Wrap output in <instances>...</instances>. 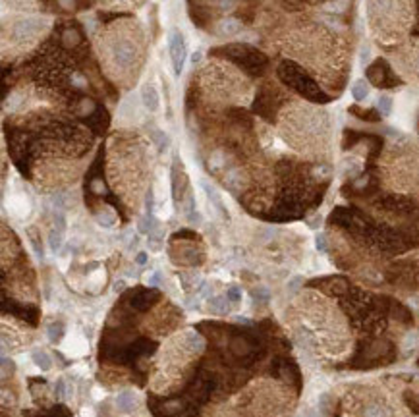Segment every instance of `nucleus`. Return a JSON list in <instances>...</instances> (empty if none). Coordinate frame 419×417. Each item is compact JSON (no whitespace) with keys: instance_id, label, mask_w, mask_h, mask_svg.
Here are the masks:
<instances>
[{"instance_id":"1a4fd4ad","label":"nucleus","mask_w":419,"mask_h":417,"mask_svg":"<svg viewBox=\"0 0 419 417\" xmlns=\"http://www.w3.org/2000/svg\"><path fill=\"white\" fill-rule=\"evenodd\" d=\"M352 95H354L355 100H363L365 97L369 95V85L365 79H357L352 87Z\"/></svg>"},{"instance_id":"0eeeda50","label":"nucleus","mask_w":419,"mask_h":417,"mask_svg":"<svg viewBox=\"0 0 419 417\" xmlns=\"http://www.w3.org/2000/svg\"><path fill=\"white\" fill-rule=\"evenodd\" d=\"M207 307L215 313H226L230 307H228V297H222V295H217V297H211Z\"/></svg>"},{"instance_id":"f03ea898","label":"nucleus","mask_w":419,"mask_h":417,"mask_svg":"<svg viewBox=\"0 0 419 417\" xmlns=\"http://www.w3.org/2000/svg\"><path fill=\"white\" fill-rule=\"evenodd\" d=\"M116 45L112 47V58L118 62V66H129L133 60H135V50H137V45L135 41H131L126 31L120 33V41L116 39L114 41Z\"/></svg>"},{"instance_id":"dca6fc26","label":"nucleus","mask_w":419,"mask_h":417,"mask_svg":"<svg viewBox=\"0 0 419 417\" xmlns=\"http://www.w3.org/2000/svg\"><path fill=\"white\" fill-rule=\"evenodd\" d=\"M226 297H228L230 303H240L242 301V290L238 288V286H230V288L226 290Z\"/></svg>"},{"instance_id":"7ed1b4c3","label":"nucleus","mask_w":419,"mask_h":417,"mask_svg":"<svg viewBox=\"0 0 419 417\" xmlns=\"http://www.w3.org/2000/svg\"><path fill=\"white\" fill-rule=\"evenodd\" d=\"M39 31H43V22L41 20H22L12 27V35L16 43H27Z\"/></svg>"},{"instance_id":"412c9836","label":"nucleus","mask_w":419,"mask_h":417,"mask_svg":"<svg viewBox=\"0 0 419 417\" xmlns=\"http://www.w3.org/2000/svg\"><path fill=\"white\" fill-rule=\"evenodd\" d=\"M147 282H149L151 286H159V284H161V274H159V272H153L151 276H147Z\"/></svg>"},{"instance_id":"5701e85b","label":"nucleus","mask_w":419,"mask_h":417,"mask_svg":"<svg viewBox=\"0 0 419 417\" xmlns=\"http://www.w3.org/2000/svg\"><path fill=\"white\" fill-rule=\"evenodd\" d=\"M135 263H137V265H145V263H147V255H145V253H139V255L135 257Z\"/></svg>"},{"instance_id":"9d476101","label":"nucleus","mask_w":419,"mask_h":417,"mask_svg":"<svg viewBox=\"0 0 419 417\" xmlns=\"http://www.w3.org/2000/svg\"><path fill=\"white\" fill-rule=\"evenodd\" d=\"M47 334H49V338H50V342H60V338H62V334H64V326H62V322H50L49 324V328H47Z\"/></svg>"},{"instance_id":"b1692460","label":"nucleus","mask_w":419,"mask_h":417,"mask_svg":"<svg viewBox=\"0 0 419 417\" xmlns=\"http://www.w3.org/2000/svg\"><path fill=\"white\" fill-rule=\"evenodd\" d=\"M124 288H126V284H124L122 280H120V282H114V290H116V292H122Z\"/></svg>"},{"instance_id":"4468645a","label":"nucleus","mask_w":419,"mask_h":417,"mask_svg":"<svg viewBox=\"0 0 419 417\" xmlns=\"http://www.w3.org/2000/svg\"><path fill=\"white\" fill-rule=\"evenodd\" d=\"M418 340H419L418 332H410V334L406 336V340H404V352H414L419 346Z\"/></svg>"},{"instance_id":"20e7f679","label":"nucleus","mask_w":419,"mask_h":417,"mask_svg":"<svg viewBox=\"0 0 419 417\" xmlns=\"http://www.w3.org/2000/svg\"><path fill=\"white\" fill-rule=\"evenodd\" d=\"M141 98H143V104L149 112H155L159 110V104H161V98H159V93L153 85H145L143 91H141Z\"/></svg>"},{"instance_id":"6e6552de","label":"nucleus","mask_w":419,"mask_h":417,"mask_svg":"<svg viewBox=\"0 0 419 417\" xmlns=\"http://www.w3.org/2000/svg\"><path fill=\"white\" fill-rule=\"evenodd\" d=\"M203 188H205V192H207V195H209V199L213 201V205H215V209L222 215V217H226V209H224V205H222V199L219 197V193L215 192L209 184H203Z\"/></svg>"},{"instance_id":"9b49d317","label":"nucleus","mask_w":419,"mask_h":417,"mask_svg":"<svg viewBox=\"0 0 419 417\" xmlns=\"http://www.w3.org/2000/svg\"><path fill=\"white\" fill-rule=\"evenodd\" d=\"M365 417H388V410L383 404H369L365 408Z\"/></svg>"},{"instance_id":"ddd939ff","label":"nucleus","mask_w":419,"mask_h":417,"mask_svg":"<svg viewBox=\"0 0 419 417\" xmlns=\"http://www.w3.org/2000/svg\"><path fill=\"white\" fill-rule=\"evenodd\" d=\"M238 31H240V22H236V20H224L221 24V33L222 35H234Z\"/></svg>"},{"instance_id":"aec40b11","label":"nucleus","mask_w":419,"mask_h":417,"mask_svg":"<svg viewBox=\"0 0 419 417\" xmlns=\"http://www.w3.org/2000/svg\"><path fill=\"white\" fill-rule=\"evenodd\" d=\"M104 2H108V4H122V6H131V4H137V2H141V0H104Z\"/></svg>"},{"instance_id":"6ab92c4d","label":"nucleus","mask_w":419,"mask_h":417,"mask_svg":"<svg viewBox=\"0 0 419 417\" xmlns=\"http://www.w3.org/2000/svg\"><path fill=\"white\" fill-rule=\"evenodd\" d=\"M64 392H66L64 379H58V381H56V385H54V394H56V398H58V400H62V398H64Z\"/></svg>"},{"instance_id":"39448f33","label":"nucleus","mask_w":419,"mask_h":417,"mask_svg":"<svg viewBox=\"0 0 419 417\" xmlns=\"http://www.w3.org/2000/svg\"><path fill=\"white\" fill-rule=\"evenodd\" d=\"M116 406H118V410H122V412H131L133 408H135V396H133V392H129V390H124V392H120L118 396H116Z\"/></svg>"},{"instance_id":"423d86ee","label":"nucleus","mask_w":419,"mask_h":417,"mask_svg":"<svg viewBox=\"0 0 419 417\" xmlns=\"http://www.w3.org/2000/svg\"><path fill=\"white\" fill-rule=\"evenodd\" d=\"M33 363L41 371H50V367H52V359L49 357V353L43 352V350H35L33 352Z\"/></svg>"},{"instance_id":"f3484780","label":"nucleus","mask_w":419,"mask_h":417,"mask_svg":"<svg viewBox=\"0 0 419 417\" xmlns=\"http://www.w3.org/2000/svg\"><path fill=\"white\" fill-rule=\"evenodd\" d=\"M114 219H116V215L110 211V209H104V215L100 213L97 217V221L100 222V224H104V226H110V224H114Z\"/></svg>"},{"instance_id":"4be33fe9","label":"nucleus","mask_w":419,"mask_h":417,"mask_svg":"<svg viewBox=\"0 0 419 417\" xmlns=\"http://www.w3.org/2000/svg\"><path fill=\"white\" fill-rule=\"evenodd\" d=\"M317 249H319V251H324V249H326V244H324V236H322V234L317 236Z\"/></svg>"},{"instance_id":"a211bd4d","label":"nucleus","mask_w":419,"mask_h":417,"mask_svg":"<svg viewBox=\"0 0 419 417\" xmlns=\"http://www.w3.org/2000/svg\"><path fill=\"white\" fill-rule=\"evenodd\" d=\"M153 139L159 145V149H166L168 147V137H166V133H162L161 129H153Z\"/></svg>"},{"instance_id":"2eb2a0df","label":"nucleus","mask_w":419,"mask_h":417,"mask_svg":"<svg viewBox=\"0 0 419 417\" xmlns=\"http://www.w3.org/2000/svg\"><path fill=\"white\" fill-rule=\"evenodd\" d=\"M379 112L383 116H388L392 112V98L388 95H381L379 97Z\"/></svg>"},{"instance_id":"f257e3e1","label":"nucleus","mask_w":419,"mask_h":417,"mask_svg":"<svg viewBox=\"0 0 419 417\" xmlns=\"http://www.w3.org/2000/svg\"><path fill=\"white\" fill-rule=\"evenodd\" d=\"M168 50H170V60H172L174 74L180 75L182 70H184V64H186V56H188L184 35L180 31H172L170 39H168Z\"/></svg>"},{"instance_id":"f8f14e48","label":"nucleus","mask_w":419,"mask_h":417,"mask_svg":"<svg viewBox=\"0 0 419 417\" xmlns=\"http://www.w3.org/2000/svg\"><path fill=\"white\" fill-rule=\"evenodd\" d=\"M62 242H64V232L60 230H52L50 232V238H49V245L52 251H58L62 247Z\"/></svg>"}]
</instances>
